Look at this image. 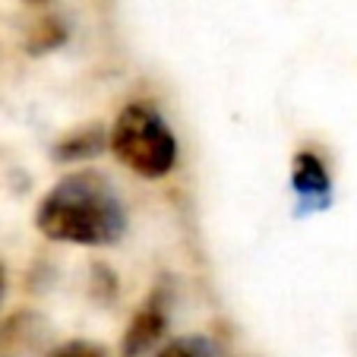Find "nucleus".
<instances>
[{"label": "nucleus", "instance_id": "39448f33", "mask_svg": "<svg viewBox=\"0 0 357 357\" xmlns=\"http://www.w3.org/2000/svg\"><path fill=\"white\" fill-rule=\"evenodd\" d=\"M291 183H294V193L297 199L307 206V209H326L332 202V177L326 162L303 149L294 155V165H291Z\"/></svg>", "mask_w": 357, "mask_h": 357}, {"label": "nucleus", "instance_id": "9d476101", "mask_svg": "<svg viewBox=\"0 0 357 357\" xmlns=\"http://www.w3.org/2000/svg\"><path fill=\"white\" fill-rule=\"evenodd\" d=\"M26 3H47V0H26Z\"/></svg>", "mask_w": 357, "mask_h": 357}, {"label": "nucleus", "instance_id": "f03ea898", "mask_svg": "<svg viewBox=\"0 0 357 357\" xmlns=\"http://www.w3.org/2000/svg\"><path fill=\"white\" fill-rule=\"evenodd\" d=\"M108 142L117 162L146 181L165 177L177 162V139L168 121L146 101H130L117 114Z\"/></svg>", "mask_w": 357, "mask_h": 357}, {"label": "nucleus", "instance_id": "423d86ee", "mask_svg": "<svg viewBox=\"0 0 357 357\" xmlns=\"http://www.w3.org/2000/svg\"><path fill=\"white\" fill-rule=\"evenodd\" d=\"M105 142H108V136H105V130H101L98 123H92V127H79V130H73L70 136H63V139L57 142L54 158L57 162L92 158V155H98V152H105Z\"/></svg>", "mask_w": 357, "mask_h": 357}, {"label": "nucleus", "instance_id": "7ed1b4c3", "mask_svg": "<svg viewBox=\"0 0 357 357\" xmlns=\"http://www.w3.org/2000/svg\"><path fill=\"white\" fill-rule=\"evenodd\" d=\"M165 332H168L165 303H162V297H152L130 319L127 332H123V342H121V357H155V348L165 338Z\"/></svg>", "mask_w": 357, "mask_h": 357}, {"label": "nucleus", "instance_id": "20e7f679", "mask_svg": "<svg viewBox=\"0 0 357 357\" xmlns=\"http://www.w3.org/2000/svg\"><path fill=\"white\" fill-rule=\"evenodd\" d=\"M47 342V319L35 310H16L0 323V357H32Z\"/></svg>", "mask_w": 357, "mask_h": 357}, {"label": "nucleus", "instance_id": "0eeeda50", "mask_svg": "<svg viewBox=\"0 0 357 357\" xmlns=\"http://www.w3.org/2000/svg\"><path fill=\"white\" fill-rule=\"evenodd\" d=\"M155 357H218V354L209 338L187 335V338H174V342H168L165 348H158Z\"/></svg>", "mask_w": 357, "mask_h": 357}, {"label": "nucleus", "instance_id": "1a4fd4ad", "mask_svg": "<svg viewBox=\"0 0 357 357\" xmlns=\"http://www.w3.org/2000/svg\"><path fill=\"white\" fill-rule=\"evenodd\" d=\"M3 288H7V275H3V266H0V297H3Z\"/></svg>", "mask_w": 357, "mask_h": 357}, {"label": "nucleus", "instance_id": "f257e3e1", "mask_svg": "<svg viewBox=\"0 0 357 357\" xmlns=\"http://www.w3.org/2000/svg\"><path fill=\"white\" fill-rule=\"evenodd\" d=\"M35 225L47 241L111 247L127 231V212L117 190L105 177L95 171H76L41 196Z\"/></svg>", "mask_w": 357, "mask_h": 357}, {"label": "nucleus", "instance_id": "6e6552de", "mask_svg": "<svg viewBox=\"0 0 357 357\" xmlns=\"http://www.w3.org/2000/svg\"><path fill=\"white\" fill-rule=\"evenodd\" d=\"M45 357H108V351L95 342H79V338H73V342H63V344H57V348H51Z\"/></svg>", "mask_w": 357, "mask_h": 357}]
</instances>
